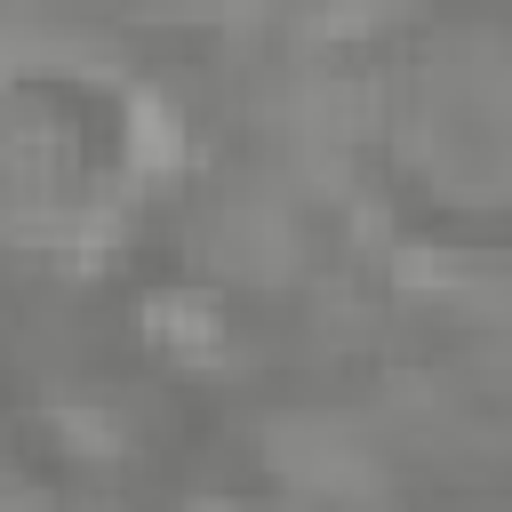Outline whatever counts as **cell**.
Masks as SVG:
<instances>
[{
	"mask_svg": "<svg viewBox=\"0 0 512 512\" xmlns=\"http://www.w3.org/2000/svg\"><path fill=\"white\" fill-rule=\"evenodd\" d=\"M392 280H400V288H440V280H456V264H448L440 248H400V256H392Z\"/></svg>",
	"mask_w": 512,
	"mask_h": 512,
	"instance_id": "cell-4",
	"label": "cell"
},
{
	"mask_svg": "<svg viewBox=\"0 0 512 512\" xmlns=\"http://www.w3.org/2000/svg\"><path fill=\"white\" fill-rule=\"evenodd\" d=\"M144 336L160 344V352H176V360H200V352H216V304L208 296H192V288H160V296H144Z\"/></svg>",
	"mask_w": 512,
	"mask_h": 512,
	"instance_id": "cell-2",
	"label": "cell"
},
{
	"mask_svg": "<svg viewBox=\"0 0 512 512\" xmlns=\"http://www.w3.org/2000/svg\"><path fill=\"white\" fill-rule=\"evenodd\" d=\"M120 136H128V168H144V176H176V168L192 160L184 112H176L168 96H152V88H128V104H120Z\"/></svg>",
	"mask_w": 512,
	"mask_h": 512,
	"instance_id": "cell-1",
	"label": "cell"
},
{
	"mask_svg": "<svg viewBox=\"0 0 512 512\" xmlns=\"http://www.w3.org/2000/svg\"><path fill=\"white\" fill-rule=\"evenodd\" d=\"M56 432H64L80 456H112V448H120V432H112L104 416H88V408H56Z\"/></svg>",
	"mask_w": 512,
	"mask_h": 512,
	"instance_id": "cell-3",
	"label": "cell"
}]
</instances>
